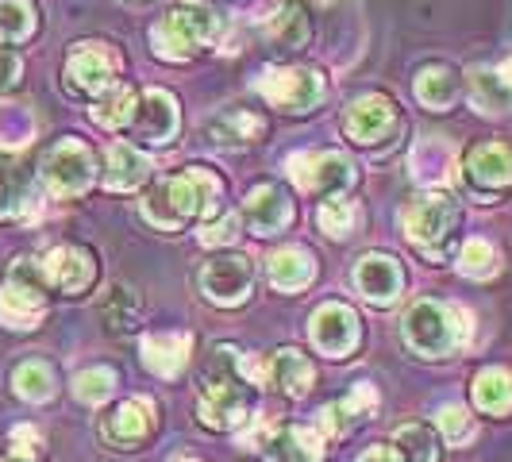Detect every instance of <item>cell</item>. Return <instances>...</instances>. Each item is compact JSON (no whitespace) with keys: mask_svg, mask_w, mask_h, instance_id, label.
Masks as SVG:
<instances>
[{"mask_svg":"<svg viewBox=\"0 0 512 462\" xmlns=\"http://www.w3.org/2000/svg\"><path fill=\"white\" fill-rule=\"evenodd\" d=\"M216 193H220V185H216V178H212L208 170H189V174H181V178L162 181L151 197H147L143 216L162 231L181 228L197 208H205V220H212V216L220 212V208H216Z\"/></svg>","mask_w":512,"mask_h":462,"instance_id":"obj_1","label":"cell"},{"mask_svg":"<svg viewBox=\"0 0 512 462\" xmlns=\"http://www.w3.org/2000/svg\"><path fill=\"white\" fill-rule=\"evenodd\" d=\"M216 31H220L216 12L201 0H185L151 27V47L166 62H185V58H197L205 51L216 39Z\"/></svg>","mask_w":512,"mask_h":462,"instance_id":"obj_2","label":"cell"},{"mask_svg":"<svg viewBox=\"0 0 512 462\" xmlns=\"http://www.w3.org/2000/svg\"><path fill=\"white\" fill-rule=\"evenodd\" d=\"M466 312L455 305H439V301H420L405 312V343L424 359H443L455 355L466 343Z\"/></svg>","mask_w":512,"mask_h":462,"instance_id":"obj_3","label":"cell"},{"mask_svg":"<svg viewBox=\"0 0 512 462\" xmlns=\"http://www.w3.org/2000/svg\"><path fill=\"white\" fill-rule=\"evenodd\" d=\"M93 151L77 139H62L43 154V181L54 197H81L93 185Z\"/></svg>","mask_w":512,"mask_h":462,"instance_id":"obj_4","label":"cell"},{"mask_svg":"<svg viewBox=\"0 0 512 462\" xmlns=\"http://www.w3.org/2000/svg\"><path fill=\"white\" fill-rule=\"evenodd\" d=\"M255 89L282 112H312L324 101V77L316 70H297V66H282V70H266L255 81Z\"/></svg>","mask_w":512,"mask_h":462,"instance_id":"obj_5","label":"cell"},{"mask_svg":"<svg viewBox=\"0 0 512 462\" xmlns=\"http://www.w3.org/2000/svg\"><path fill=\"white\" fill-rule=\"evenodd\" d=\"M289 178L297 181L308 193H324V197H339L351 181H355V166L347 162V154L339 151H301L289 154Z\"/></svg>","mask_w":512,"mask_h":462,"instance_id":"obj_6","label":"cell"},{"mask_svg":"<svg viewBox=\"0 0 512 462\" xmlns=\"http://www.w3.org/2000/svg\"><path fill=\"white\" fill-rule=\"evenodd\" d=\"M201 424L208 428H243L247 420V397H243V382H239V359L231 362V370H220L208 378L205 393H201Z\"/></svg>","mask_w":512,"mask_h":462,"instance_id":"obj_7","label":"cell"},{"mask_svg":"<svg viewBox=\"0 0 512 462\" xmlns=\"http://www.w3.org/2000/svg\"><path fill=\"white\" fill-rule=\"evenodd\" d=\"M451 224H455V205L443 193H424L405 208V235H409V243L424 247V251H436L447 239Z\"/></svg>","mask_w":512,"mask_h":462,"instance_id":"obj_8","label":"cell"},{"mask_svg":"<svg viewBox=\"0 0 512 462\" xmlns=\"http://www.w3.org/2000/svg\"><path fill=\"white\" fill-rule=\"evenodd\" d=\"M181 128V112L178 101L166 93V89H147L139 101H135V112H131V131L143 139V143H170Z\"/></svg>","mask_w":512,"mask_h":462,"instance_id":"obj_9","label":"cell"},{"mask_svg":"<svg viewBox=\"0 0 512 462\" xmlns=\"http://www.w3.org/2000/svg\"><path fill=\"white\" fill-rule=\"evenodd\" d=\"M251 282H255V270H251V262L243 255L212 258L205 266V274H201V289H205L208 301H216V305H239V301H247Z\"/></svg>","mask_w":512,"mask_h":462,"instance_id":"obj_10","label":"cell"},{"mask_svg":"<svg viewBox=\"0 0 512 462\" xmlns=\"http://www.w3.org/2000/svg\"><path fill=\"white\" fill-rule=\"evenodd\" d=\"M112 77H116V58L104 51L101 43H81L66 58V81L74 93L101 97L104 89H112Z\"/></svg>","mask_w":512,"mask_h":462,"instance_id":"obj_11","label":"cell"},{"mask_svg":"<svg viewBox=\"0 0 512 462\" xmlns=\"http://www.w3.org/2000/svg\"><path fill=\"white\" fill-rule=\"evenodd\" d=\"M312 343L324 355H332V359L351 355L355 343H359V316L347 305H335V301L332 305H320L316 316H312Z\"/></svg>","mask_w":512,"mask_h":462,"instance_id":"obj_12","label":"cell"},{"mask_svg":"<svg viewBox=\"0 0 512 462\" xmlns=\"http://www.w3.org/2000/svg\"><path fill=\"white\" fill-rule=\"evenodd\" d=\"M355 285H359V293L370 305H393V301L401 297L405 274H401L397 258L366 255V258H359V266H355Z\"/></svg>","mask_w":512,"mask_h":462,"instance_id":"obj_13","label":"cell"},{"mask_svg":"<svg viewBox=\"0 0 512 462\" xmlns=\"http://www.w3.org/2000/svg\"><path fill=\"white\" fill-rule=\"evenodd\" d=\"M393 128V101H385L382 93H366L359 101H351L343 116V131L355 143H382Z\"/></svg>","mask_w":512,"mask_h":462,"instance_id":"obj_14","label":"cell"},{"mask_svg":"<svg viewBox=\"0 0 512 462\" xmlns=\"http://www.w3.org/2000/svg\"><path fill=\"white\" fill-rule=\"evenodd\" d=\"M39 266H43L47 285H54L58 293H81L85 285L93 282V262L81 247H54Z\"/></svg>","mask_w":512,"mask_h":462,"instance_id":"obj_15","label":"cell"},{"mask_svg":"<svg viewBox=\"0 0 512 462\" xmlns=\"http://www.w3.org/2000/svg\"><path fill=\"white\" fill-rule=\"evenodd\" d=\"M293 208L285 201V193L278 185H258L247 197V208H243V220L255 235H278V231L289 224Z\"/></svg>","mask_w":512,"mask_h":462,"instance_id":"obj_16","label":"cell"},{"mask_svg":"<svg viewBox=\"0 0 512 462\" xmlns=\"http://www.w3.org/2000/svg\"><path fill=\"white\" fill-rule=\"evenodd\" d=\"M189 347H193V339L185 332L143 335V362L158 378H178L185 362H189Z\"/></svg>","mask_w":512,"mask_h":462,"instance_id":"obj_17","label":"cell"},{"mask_svg":"<svg viewBox=\"0 0 512 462\" xmlns=\"http://www.w3.org/2000/svg\"><path fill=\"white\" fill-rule=\"evenodd\" d=\"M374 409H378V393L370 385H355L343 401H335L320 412V436H339V432L355 428L359 420L374 416Z\"/></svg>","mask_w":512,"mask_h":462,"instance_id":"obj_18","label":"cell"},{"mask_svg":"<svg viewBox=\"0 0 512 462\" xmlns=\"http://www.w3.org/2000/svg\"><path fill=\"white\" fill-rule=\"evenodd\" d=\"M39 316H43V289L20 282H8L0 289V324L4 328L27 332L39 324Z\"/></svg>","mask_w":512,"mask_h":462,"instance_id":"obj_19","label":"cell"},{"mask_svg":"<svg viewBox=\"0 0 512 462\" xmlns=\"http://www.w3.org/2000/svg\"><path fill=\"white\" fill-rule=\"evenodd\" d=\"M312 362L301 355V351H293V347H285L278 355H270L266 359V382L274 385V389H282L289 397H305L308 389H312Z\"/></svg>","mask_w":512,"mask_h":462,"instance_id":"obj_20","label":"cell"},{"mask_svg":"<svg viewBox=\"0 0 512 462\" xmlns=\"http://www.w3.org/2000/svg\"><path fill=\"white\" fill-rule=\"evenodd\" d=\"M470 178L486 189H505L512 185V147L505 143H482L470 151V162H466Z\"/></svg>","mask_w":512,"mask_h":462,"instance_id":"obj_21","label":"cell"},{"mask_svg":"<svg viewBox=\"0 0 512 462\" xmlns=\"http://www.w3.org/2000/svg\"><path fill=\"white\" fill-rule=\"evenodd\" d=\"M470 93L478 112L497 116L512 104V62H505L501 70H474L470 74Z\"/></svg>","mask_w":512,"mask_h":462,"instance_id":"obj_22","label":"cell"},{"mask_svg":"<svg viewBox=\"0 0 512 462\" xmlns=\"http://www.w3.org/2000/svg\"><path fill=\"white\" fill-rule=\"evenodd\" d=\"M147 174H151V162L143 154L135 151V147H128V143H112V151H108V174H104L108 189L131 193V189H139L147 181Z\"/></svg>","mask_w":512,"mask_h":462,"instance_id":"obj_23","label":"cell"},{"mask_svg":"<svg viewBox=\"0 0 512 462\" xmlns=\"http://www.w3.org/2000/svg\"><path fill=\"white\" fill-rule=\"evenodd\" d=\"M151 428V401H124L120 409L104 420V436L112 439L116 447H131L147 436Z\"/></svg>","mask_w":512,"mask_h":462,"instance_id":"obj_24","label":"cell"},{"mask_svg":"<svg viewBox=\"0 0 512 462\" xmlns=\"http://www.w3.org/2000/svg\"><path fill=\"white\" fill-rule=\"evenodd\" d=\"M312 274H316L312 255L301 251V247H285V251H278V255L270 258V282H274V289H282V293L305 289L312 282Z\"/></svg>","mask_w":512,"mask_h":462,"instance_id":"obj_25","label":"cell"},{"mask_svg":"<svg viewBox=\"0 0 512 462\" xmlns=\"http://www.w3.org/2000/svg\"><path fill=\"white\" fill-rule=\"evenodd\" d=\"M324 459V436L312 428H285L274 439L270 462H320Z\"/></svg>","mask_w":512,"mask_h":462,"instance_id":"obj_26","label":"cell"},{"mask_svg":"<svg viewBox=\"0 0 512 462\" xmlns=\"http://www.w3.org/2000/svg\"><path fill=\"white\" fill-rule=\"evenodd\" d=\"M262 120H258L255 112H224V116H216L212 124H208V135L220 143V147H247V143H258V135H262Z\"/></svg>","mask_w":512,"mask_h":462,"instance_id":"obj_27","label":"cell"},{"mask_svg":"<svg viewBox=\"0 0 512 462\" xmlns=\"http://www.w3.org/2000/svg\"><path fill=\"white\" fill-rule=\"evenodd\" d=\"M31 178L16 162L0 158V220H12V216H24L31 208Z\"/></svg>","mask_w":512,"mask_h":462,"instance_id":"obj_28","label":"cell"},{"mask_svg":"<svg viewBox=\"0 0 512 462\" xmlns=\"http://www.w3.org/2000/svg\"><path fill=\"white\" fill-rule=\"evenodd\" d=\"M416 97H420L424 108L443 112L447 104H455V97H459V77L451 74L447 66H428V70L416 74Z\"/></svg>","mask_w":512,"mask_h":462,"instance_id":"obj_29","label":"cell"},{"mask_svg":"<svg viewBox=\"0 0 512 462\" xmlns=\"http://www.w3.org/2000/svg\"><path fill=\"white\" fill-rule=\"evenodd\" d=\"M474 405L489 416H501L512 409V374L509 370H482L474 378Z\"/></svg>","mask_w":512,"mask_h":462,"instance_id":"obj_30","label":"cell"},{"mask_svg":"<svg viewBox=\"0 0 512 462\" xmlns=\"http://www.w3.org/2000/svg\"><path fill=\"white\" fill-rule=\"evenodd\" d=\"M135 93H131L128 85H112V89H104L97 108H93V120L101 124V128L116 131V128H128L131 124V112H135Z\"/></svg>","mask_w":512,"mask_h":462,"instance_id":"obj_31","label":"cell"},{"mask_svg":"<svg viewBox=\"0 0 512 462\" xmlns=\"http://www.w3.org/2000/svg\"><path fill=\"white\" fill-rule=\"evenodd\" d=\"M266 31H270V39H274L278 47H285V51H301L308 43V35H312V31H308V16L297 4H285L282 12L270 20Z\"/></svg>","mask_w":512,"mask_h":462,"instance_id":"obj_32","label":"cell"},{"mask_svg":"<svg viewBox=\"0 0 512 462\" xmlns=\"http://www.w3.org/2000/svg\"><path fill=\"white\" fill-rule=\"evenodd\" d=\"M35 31V8L31 0H0V39L4 43H24Z\"/></svg>","mask_w":512,"mask_h":462,"instance_id":"obj_33","label":"cell"},{"mask_svg":"<svg viewBox=\"0 0 512 462\" xmlns=\"http://www.w3.org/2000/svg\"><path fill=\"white\" fill-rule=\"evenodd\" d=\"M12 385H16V393L24 397V401H51L54 393V374L51 366H43V362H24V366H16V374H12Z\"/></svg>","mask_w":512,"mask_h":462,"instance_id":"obj_34","label":"cell"},{"mask_svg":"<svg viewBox=\"0 0 512 462\" xmlns=\"http://www.w3.org/2000/svg\"><path fill=\"white\" fill-rule=\"evenodd\" d=\"M393 447L405 462H436V439L424 424H405L397 428L393 436Z\"/></svg>","mask_w":512,"mask_h":462,"instance_id":"obj_35","label":"cell"},{"mask_svg":"<svg viewBox=\"0 0 512 462\" xmlns=\"http://www.w3.org/2000/svg\"><path fill=\"white\" fill-rule=\"evenodd\" d=\"M135 312H139L135 293H131L128 285H112V289H108V297H104V305H101L104 324H108V328H116V332H128L131 324H135Z\"/></svg>","mask_w":512,"mask_h":462,"instance_id":"obj_36","label":"cell"},{"mask_svg":"<svg viewBox=\"0 0 512 462\" xmlns=\"http://www.w3.org/2000/svg\"><path fill=\"white\" fill-rule=\"evenodd\" d=\"M112 389H116V374L108 370V366H93V370H81L74 378V393L77 401H85V405H101L112 397Z\"/></svg>","mask_w":512,"mask_h":462,"instance_id":"obj_37","label":"cell"},{"mask_svg":"<svg viewBox=\"0 0 512 462\" xmlns=\"http://www.w3.org/2000/svg\"><path fill=\"white\" fill-rule=\"evenodd\" d=\"M459 270L466 278H489V274L497 270V255H493V247H489L486 239H470V243L462 247Z\"/></svg>","mask_w":512,"mask_h":462,"instance_id":"obj_38","label":"cell"},{"mask_svg":"<svg viewBox=\"0 0 512 462\" xmlns=\"http://www.w3.org/2000/svg\"><path fill=\"white\" fill-rule=\"evenodd\" d=\"M235 235H239V216H235V212H216L212 220L201 224V243H205V247L235 243Z\"/></svg>","mask_w":512,"mask_h":462,"instance_id":"obj_39","label":"cell"},{"mask_svg":"<svg viewBox=\"0 0 512 462\" xmlns=\"http://www.w3.org/2000/svg\"><path fill=\"white\" fill-rule=\"evenodd\" d=\"M316 220H320V228L335 235V239H343L351 224H355V205H347V201H328V205L316 212Z\"/></svg>","mask_w":512,"mask_h":462,"instance_id":"obj_40","label":"cell"},{"mask_svg":"<svg viewBox=\"0 0 512 462\" xmlns=\"http://www.w3.org/2000/svg\"><path fill=\"white\" fill-rule=\"evenodd\" d=\"M439 432H443V439H451V447L455 443H466V439L474 436V420L466 416L462 409H439Z\"/></svg>","mask_w":512,"mask_h":462,"instance_id":"obj_41","label":"cell"},{"mask_svg":"<svg viewBox=\"0 0 512 462\" xmlns=\"http://www.w3.org/2000/svg\"><path fill=\"white\" fill-rule=\"evenodd\" d=\"M20 58L8 51V47H0V89H8V85H16V77H20Z\"/></svg>","mask_w":512,"mask_h":462,"instance_id":"obj_42","label":"cell"},{"mask_svg":"<svg viewBox=\"0 0 512 462\" xmlns=\"http://www.w3.org/2000/svg\"><path fill=\"white\" fill-rule=\"evenodd\" d=\"M12 443H16V455H31V451L39 447V436H35V428H16V432H12Z\"/></svg>","mask_w":512,"mask_h":462,"instance_id":"obj_43","label":"cell"},{"mask_svg":"<svg viewBox=\"0 0 512 462\" xmlns=\"http://www.w3.org/2000/svg\"><path fill=\"white\" fill-rule=\"evenodd\" d=\"M359 462H405V459L397 455V447H370Z\"/></svg>","mask_w":512,"mask_h":462,"instance_id":"obj_44","label":"cell"},{"mask_svg":"<svg viewBox=\"0 0 512 462\" xmlns=\"http://www.w3.org/2000/svg\"><path fill=\"white\" fill-rule=\"evenodd\" d=\"M0 462H35V459H31V455H16V451H12L8 459H0Z\"/></svg>","mask_w":512,"mask_h":462,"instance_id":"obj_45","label":"cell"},{"mask_svg":"<svg viewBox=\"0 0 512 462\" xmlns=\"http://www.w3.org/2000/svg\"><path fill=\"white\" fill-rule=\"evenodd\" d=\"M178 462H201V459H178Z\"/></svg>","mask_w":512,"mask_h":462,"instance_id":"obj_46","label":"cell"}]
</instances>
